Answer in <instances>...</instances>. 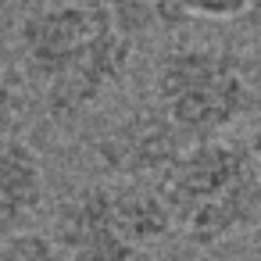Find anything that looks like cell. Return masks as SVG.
<instances>
[{
	"instance_id": "obj_1",
	"label": "cell",
	"mask_w": 261,
	"mask_h": 261,
	"mask_svg": "<svg viewBox=\"0 0 261 261\" xmlns=\"http://www.w3.org/2000/svg\"><path fill=\"white\" fill-rule=\"evenodd\" d=\"M133 47L104 0H54L15 25L18 68L43 111L61 122L93 111L125 79Z\"/></svg>"
},
{
	"instance_id": "obj_2",
	"label": "cell",
	"mask_w": 261,
	"mask_h": 261,
	"mask_svg": "<svg viewBox=\"0 0 261 261\" xmlns=\"http://www.w3.org/2000/svg\"><path fill=\"white\" fill-rule=\"evenodd\" d=\"M158 190L172 207L175 232L200 250L261 222V165L250 143L222 136L197 140L158 182Z\"/></svg>"
},
{
	"instance_id": "obj_3",
	"label": "cell",
	"mask_w": 261,
	"mask_h": 261,
	"mask_svg": "<svg viewBox=\"0 0 261 261\" xmlns=\"http://www.w3.org/2000/svg\"><path fill=\"white\" fill-rule=\"evenodd\" d=\"M175 232L172 207L154 182L104 179L75 190L54 211L50 236L68 261H136Z\"/></svg>"
},
{
	"instance_id": "obj_4",
	"label": "cell",
	"mask_w": 261,
	"mask_h": 261,
	"mask_svg": "<svg viewBox=\"0 0 261 261\" xmlns=\"http://www.w3.org/2000/svg\"><path fill=\"white\" fill-rule=\"evenodd\" d=\"M154 108L193 143L215 140L254 108V86L232 50L207 43L168 47L150 79Z\"/></svg>"
},
{
	"instance_id": "obj_5",
	"label": "cell",
	"mask_w": 261,
	"mask_h": 261,
	"mask_svg": "<svg viewBox=\"0 0 261 261\" xmlns=\"http://www.w3.org/2000/svg\"><path fill=\"white\" fill-rule=\"evenodd\" d=\"M193 140L182 136L154 104L133 111L118 125H111L97 140V161L115 175V179H133V182H161L172 165L186 154Z\"/></svg>"
},
{
	"instance_id": "obj_6",
	"label": "cell",
	"mask_w": 261,
	"mask_h": 261,
	"mask_svg": "<svg viewBox=\"0 0 261 261\" xmlns=\"http://www.w3.org/2000/svg\"><path fill=\"white\" fill-rule=\"evenodd\" d=\"M47 200L40 154L22 140H0V243L33 229Z\"/></svg>"
},
{
	"instance_id": "obj_7",
	"label": "cell",
	"mask_w": 261,
	"mask_h": 261,
	"mask_svg": "<svg viewBox=\"0 0 261 261\" xmlns=\"http://www.w3.org/2000/svg\"><path fill=\"white\" fill-rule=\"evenodd\" d=\"M104 4L133 43L154 33H172L190 22L186 11L179 8V0H104Z\"/></svg>"
},
{
	"instance_id": "obj_8",
	"label": "cell",
	"mask_w": 261,
	"mask_h": 261,
	"mask_svg": "<svg viewBox=\"0 0 261 261\" xmlns=\"http://www.w3.org/2000/svg\"><path fill=\"white\" fill-rule=\"evenodd\" d=\"M0 261H68L61 254V247L54 243V236L43 232H22L0 243Z\"/></svg>"
},
{
	"instance_id": "obj_9",
	"label": "cell",
	"mask_w": 261,
	"mask_h": 261,
	"mask_svg": "<svg viewBox=\"0 0 261 261\" xmlns=\"http://www.w3.org/2000/svg\"><path fill=\"white\" fill-rule=\"evenodd\" d=\"M190 22H240L254 18L257 0H179Z\"/></svg>"
},
{
	"instance_id": "obj_10",
	"label": "cell",
	"mask_w": 261,
	"mask_h": 261,
	"mask_svg": "<svg viewBox=\"0 0 261 261\" xmlns=\"http://www.w3.org/2000/svg\"><path fill=\"white\" fill-rule=\"evenodd\" d=\"M22 122V97L11 79L0 75V140H11Z\"/></svg>"
},
{
	"instance_id": "obj_11",
	"label": "cell",
	"mask_w": 261,
	"mask_h": 261,
	"mask_svg": "<svg viewBox=\"0 0 261 261\" xmlns=\"http://www.w3.org/2000/svg\"><path fill=\"white\" fill-rule=\"evenodd\" d=\"M240 261H261V229H254V236H250V243H247Z\"/></svg>"
},
{
	"instance_id": "obj_12",
	"label": "cell",
	"mask_w": 261,
	"mask_h": 261,
	"mask_svg": "<svg viewBox=\"0 0 261 261\" xmlns=\"http://www.w3.org/2000/svg\"><path fill=\"white\" fill-rule=\"evenodd\" d=\"M247 143H250V150H254V158H257V165H261V125L250 133V140H247Z\"/></svg>"
},
{
	"instance_id": "obj_13",
	"label": "cell",
	"mask_w": 261,
	"mask_h": 261,
	"mask_svg": "<svg viewBox=\"0 0 261 261\" xmlns=\"http://www.w3.org/2000/svg\"><path fill=\"white\" fill-rule=\"evenodd\" d=\"M254 18H261V0H257V11H254Z\"/></svg>"
}]
</instances>
